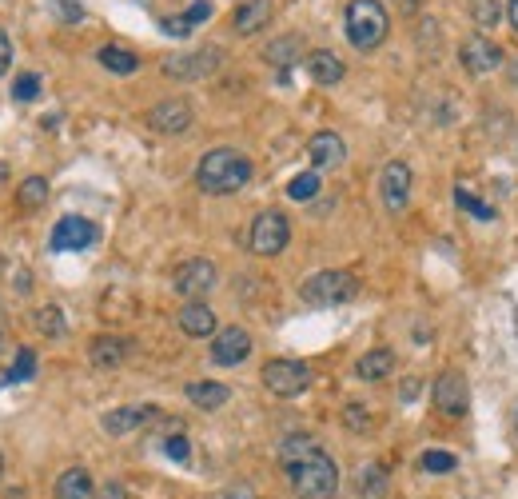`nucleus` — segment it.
<instances>
[{
  "label": "nucleus",
  "instance_id": "38",
  "mask_svg": "<svg viewBox=\"0 0 518 499\" xmlns=\"http://www.w3.org/2000/svg\"><path fill=\"white\" fill-rule=\"evenodd\" d=\"M56 4H60V12H64V20H68V24H80V16H84V8H80L76 0H56Z\"/></svg>",
  "mask_w": 518,
  "mask_h": 499
},
{
  "label": "nucleus",
  "instance_id": "13",
  "mask_svg": "<svg viewBox=\"0 0 518 499\" xmlns=\"http://www.w3.org/2000/svg\"><path fill=\"white\" fill-rule=\"evenodd\" d=\"M459 60H463L467 72L483 76V72H495L503 64V48L495 40H487V36H467L463 48H459Z\"/></svg>",
  "mask_w": 518,
  "mask_h": 499
},
{
  "label": "nucleus",
  "instance_id": "48",
  "mask_svg": "<svg viewBox=\"0 0 518 499\" xmlns=\"http://www.w3.org/2000/svg\"><path fill=\"white\" fill-rule=\"evenodd\" d=\"M0 476H4V460H0Z\"/></svg>",
  "mask_w": 518,
  "mask_h": 499
},
{
  "label": "nucleus",
  "instance_id": "2",
  "mask_svg": "<svg viewBox=\"0 0 518 499\" xmlns=\"http://www.w3.org/2000/svg\"><path fill=\"white\" fill-rule=\"evenodd\" d=\"M343 28H347V40L359 48V52H371L387 40V8L379 0H351L347 12H343Z\"/></svg>",
  "mask_w": 518,
  "mask_h": 499
},
{
  "label": "nucleus",
  "instance_id": "12",
  "mask_svg": "<svg viewBox=\"0 0 518 499\" xmlns=\"http://www.w3.org/2000/svg\"><path fill=\"white\" fill-rule=\"evenodd\" d=\"M188 124H192V104L180 100V96L160 100V104L148 108V128H156V132H164V136H176V132H184Z\"/></svg>",
  "mask_w": 518,
  "mask_h": 499
},
{
  "label": "nucleus",
  "instance_id": "43",
  "mask_svg": "<svg viewBox=\"0 0 518 499\" xmlns=\"http://www.w3.org/2000/svg\"><path fill=\"white\" fill-rule=\"evenodd\" d=\"M507 20H511V28L518 32V0H507Z\"/></svg>",
  "mask_w": 518,
  "mask_h": 499
},
{
  "label": "nucleus",
  "instance_id": "20",
  "mask_svg": "<svg viewBox=\"0 0 518 499\" xmlns=\"http://www.w3.org/2000/svg\"><path fill=\"white\" fill-rule=\"evenodd\" d=\"M299 52H303V40L299 36H279V40H271L267 44V64H275L279 68V80H287V72H291V64H299Z\"/></svg>",
  "mask_w": 518,
  "mask_h": 499
},
{
  "label": "nucleus",
  "instance_id": "25",
  "mask_svg": "<svg viewBox=\"0 0 518 499\" xmlns=\"http://www.w3.org/2000/svg\"><path fill=\"white\" fill-rule=\"evenodd\" d=\"M315 452H319V440H315V436H303V432H295V436H287V440L279 444L283 468H295L299 460H307V456H315Z\"/></svg>",
  "mask_w": 518,
  "mask_h": 499
},
{
  "label": "nucleus",
  "instance_id": "22",
  "mask_svg": "<svg viewBox=\"0 0 518 499\" xmlns=\"http://www.w3.org/2000/svg\"><path fill=\"white\" fill-rule=\"evenodd\" d=\"M267 20H271V0H244V4L236 8V16H232V24H236L240 36L259 32Z\"/></svg>",
  "mask_w": 518,
  "mask_h": 499
},
{
  "label": "nucleus",
  "instance_id": "11",
  "mask_svg": "<svg viewBox=\"0 0 518 499\" xmlns=\"http://www.w3.org/2000/svg\"><path fill=\"white\" fill-rule=\"evenodd\" d=\"M467 400H471V388H467V380L459 372H443L435 380V408L443 416H451V420L467 416Z\"/></svg>",
  "mask_w": 518,
  "mask_h": 499
},
{
  "label": "nucleus",
  "instance_id": "39",
  "mask_svg": "<svg viewBox=\"0 0 518 499\" xmlns=\"http://www.w3.org/2000/svg\"><path fill=\"white\" fill-rule=\"evenodd\" d=\"M164 32H172V36H188L192 28L184 24V16H168V20H164Z\"/></svg>",
  "mask_w": 518,
  "mask_h": 499
},
{
  "label": "nucleus",
  "instance_id": "7",
  "mask_svg": "<svg viewBox=\"0 0 518 499\" xmlns=\"http://www.w3.org/2000/svg\"><path fill=\"white\" fill-rule=\"evenodd\" d=\"M220 60H224V52H220V48L180 52V56H168V60H164V72H168L172 80H196V76L216 72V68H220Z\"/></svg>",
  "mask_w": 518,
  "mask_h": 499
},
{
  "label": "nucleus",
  "instance_id": "27",
  "mask_svg": "<svg viewBox=\"0 0 518 499\" xmlns=\"http://www.w3.org/2000/svg\"><path fill=\"white\" fill-rule=\"evenodd\" d=\"M44 200H48V180H44V176H28V180L20 184V192H16V204H20L24 212L44 208Z\"/></svg>",
  "mask_w": 518,
  "mask_h": 499
},
{
  "label": "nucleus",
  "instance_id": "9",
  "mask_svg": "<svg viewBox=\"0 0 518 499\" xmlns=\"http://www.w3.org/2000/svg\"><path fill=\"white\" fill-rule=\"evenodd\" d=\"M379 196H383L387 212H403L407 208V200H411V168L403 160H391L379 172Z\"/></svg>",
  "mask_w": 518,
  "mask_h": 499
},
{
  "label": "nucleus",
  "instance_id": "14",
  "mask_svg": "<svg viewBox=\"0 0 518 499\" xmlns=\"http://www.w3.org/2000/svg\"><path fill=\"white\" fill-rule=\"evenodd\" d=\"M252 356V336L244 328H220L216 340H212V360L232 368V364H244Z\"/></svg>",
  "mask_w": 518,
  "mask_h": 499
},
{
  "label": "nucleus",
  "instance_id": "16",
  "mask_svg": "<svg viewBox=\"0 0 518 499\" xmlns=\"http://www.w3.org/2000/svg\"><path fill=\"white\" fill-rule=\"evenodd\" d=\"M148 420H156V408L136 404V408H116V412H108L100 424H104V432H108V436H128V432L144 428Z\"/></svg>",
  "mask_w": 518,
  "mask_h": 499
},
{
  "label": "nucleus",
  "instance_id": "33",
  "mask_svg": "<svg viewBox=\"0 0 518 499\" xmlns=\"http://www.w3.org/2000/svg\"><path fill=\"white\" fill-rule=\"evenodd\" d=\"M419 464H423V472H431V476H447V472L459 468V460H455L451 452H427Z\"/></svg>",
  "mask_w": 518,
  "mask_h": 499
},
{
  "label": "nucleus",
  "instance_id": "23",
  "mask_svg": "<svg viewBox=\"0 0 518 499\" xmlns=\"http://www.w3.org/2000/svg\"><path fill=\"white\" fill-rule=\"evenodd\" d=\"M56 499H96L88 468H68V472L56 480Z\"/></svg>",
  "mask_w": 518,
  "mask_h": 499
},
{
  "label": "nucleus",
  "instance_id": "40",
  "mask_svg": "<svg viewBox=\"0 0 518 499\" xmlns=\"http://www.w3.org/2000/svg\"><path fill=\"white\" fill-rule=\"evenodd\" d=\"M8 64H12V40H8L4 28H0V72H8Z\"/></svg>",
  "mask_w": 518,
  "mask_h": 499
},
{
  "label": "nucleus",
  "instance_id": "34",
  "mask_svg": "<svg viewBox=\"0 0 518 499\" xmlns=\"http://www.w3.org/2000/svg\"><path fill=\"white\" fill-rule=\"evenodd\" d=\"M12 96L24 100V104L36 100V96H40V76H36V72H20V76L12 80Z\"/></svg>",
  "mask_w": 518,
  "mask_h": 499
},
{
  "label": "nucleus",
  "instance_id": "1",
  "mask_svg": "<svg viewBox=\"0 0 518 499\" xmlns=\"http://www.w3.org/2000/svg\"><path fill=\"white\" fill-rule=\"evenodd\" d=\"M196 180L204 192L212 196H228V192H240L248 180H252V160L236 148H212L200 164H196Z\"/></svg>",
  "mask_w": 518,
  "mask_h": 499
},
{
  "label": "nucleus",
  "instance_id": "36",
  "mask_svg": "<svg viewBox=\"0 0 518 499\" xmlns=\"http://www.w3.org/2000/svg\"><path fill=\"white\" fill-rule=\"evenodd\" d=\"M359 492H363V496H379V492H383V468H367V472L359 476Z\"/></svg>",
  "mask_w": 518,
  "mask_h": 499
},
{
  "label": "nucleus",
  "instance_id": "28",
  "mask_svg": "<svg viewBox=\"0 0 518 499\" xmlns=\"http://www.w3.org/2000/svg\"><path fill=\"white\" fill-rule=\"evenodd\" d=\"M455 204H459L463 212H471L475 220H495V208H491L487 200H479L475 192H467V188H455Z\"/></svg>",
  "mask_w": 518,
  "mask_h": 499
},
{
  "label": "nucleus",
  "instance_id": "5",
  "mask_svg": "<svg viewBox=\"0 0 518 499\" xmlns=\"http://www.w3.org/2000/svg\"><path fill=\"white\" fill-rule=\"evenodd\" d=\"M287 240H291V224H287L283 212L267 208V212H259L256 220H252L248 248H252L256 256H279V252L287 248Z\"/></svg>",
  "mask_w": 518,
  "mask_h": 499
},
{
  "label": "nucleus",
  "instance_id": "31",
  "mask_svg": "<svg viewBox=\"0 0 518 499\" xmlns=\"http://www.w3.org/2000/svg\"><path fill=\"white\" fill-rule=\"evenodd\" d=\"M36 328H40L44 336H52V340H56V336H64V316H60V308H56V304H48L44 312H36Z\"/></svg>",
  "mask_w": 518,
  "mask_h": 499
},
{
  "label": "nucleus",
  "instance_id": "8",
  "mask_svg": "<svg viewBox=\"0 0 518 499\" xmlns=\"http://www.w3.org/2000/svg\"><path fill=\"white\" fill-rule=\"evenodd\" d=\"M176 292L180 296H188V300H200V296H208L212 288H216V264L212 260H184L180 268H176Z\"/></svg>",
  "mask_w": 518,
  "mask_h": 499
},
{
  "label": "nucleus",
  "instance_id": "17",
  "mask_svg": "<svg viewBox=\"0 0 518 499\" xmlns=\"http://www.w3.org/2000/svg\"><path fill=\"white\" fill-rule=\"evenodd\" d=\"M307 72H311V80H315V84H327V88H331V84H339V80H343V72H347V68H343V60H339L335 52L315 48V52L307 56Z\"/></svg>",
  "mask_w": 518,
  "mask_h": 499
},
{
  "label": "nucleus",
  "instance_id": "21",
  "mask_svg": "<svg viewBox=\"0 0 518 499\" xmlns=\"http://www.w3.org/2000/svg\"><path fill=\"white\" fill-rule=\"evenodd\" d=\"M188 400L196 408H204V412H216V408H224L232 400V388L216 384V380H196V384H188Z\"/></svg>",
  "mask_w": 518,
  "mask_h": 499
},
{
  "label": "nucleus",
  "instance_id": "15",
  "mask_svg": "<svg viewBox=\"0 0 518 499\" xmlns=\"http://www.w3.org/2000/svg\"><path fill=\"white\" fill-rule=\"evenodd\" d=\"M307 156H311L315 168H335V164H343L347 144H343L339 132H315V136L307 140Z\"/></svg>",
  "mask_w": 518,
  "mask_h": 499
},
{
  "label": "nucleus",
  "instance_id": "41",
  "mask_svg": "<svg viewBox=\"0 0 518 499\" xmlns=\"http://www.w3.org/2000/svg\"><path fill=\"white\" fill-rule=\"evenodd\" d=\"M220 499H256V492H252L248 484H232V488H224V496Z\"/></svg>",
  "mask_w": 518,
  "mask_h": 499
},
{
  "label": "nucleus",
  "instance_id": "30",
  "mask_svg": "<svg viewBox=\"0 0 518 499\" xmlns=\"http://www.w3.org/2000/svg\"><path fill=\"white\" fill-rule=\"evenodd\" d=\"M287 196H291V200H311V196H319V172H299V176L287 184Z\"/></svg>",
  "mask_w": 518,
  "mask_h": 499
},
{
  "label": "nucleus",
  "instance_id": "37",
  "mask_svg": "<svg viewBox=\"0 0 518 499\" xmlns=\"http://www.w3.org/2000/svg\"><path fill=\"white\" fill-rule=\"evenodd\" d=\"M208 16H212V4H208V0H196V4L184 12V24H188V28H196V24H200V20H208Z\"/></svg>",
  "mask_w": 518,
  "mask_h": 499
},
{
  "label": "nucleus",
  "instance_id": "18",
  "mask_svg": "<svg viewBox=\"0 0 518 499\" xmlns=\"http://www.w3.org/2000/svg\"><path fill=\"white\" fill-rule=\"evenodd\" d=\"M180 328H184L188 336L204 340V336H212V332H216V312H212L204 300H192L188 308H180Z\"/></svg>",
  "mask_w": 518,
  "mask_h": 499
},
{
  "label": "nucleus",
  "instance_id": "47",
  "mask_svg": "<svg viewBox=\"0 0 518 499\" xmlns=\"http://www.w3.org/2000/svg\"><path fill=\"white\" fill-rule=\"evenodd\" d=\"M511 80H515V84H518V64H515V68H511Z\"/></svg>",
  "mask_w": 518,
  "mask_h": 499
},
{
  "label": "nucleus",
  "instance_id": "32",
  "mask_svg": "<svg viewBox=\"0 0 518 499\" xmlns=\"http://www.w3.org/2000/svg\"><path fill=\"white\" fill-rule=\"evenodd\" d=\"M32 372H36V352H32V348H20V352H16V364H12V372H8V384L32 380Z\"/></svg>",
  "mask_w": 518,
  "mask_h": 499
},
{
  "label": "nucleus",
  "instance_id": "35",
  "mask_svg": "<svg viewBox=\"0 0 518 499\" xmlns=\"http://www.w3.org/2000/svg\"><path fill=\"white\" fill-rule=\"evenodd\" d=\"M164 452H168L176 464H188V460H192V444H188V436H168Z\"/></svg>",
  "mask_w": 518,
  "mask_h": 499
},
{
  "label": "nucleus",
  "instance_id": "19",
  "mask_svg": "<svg viewBox=\"0 0 518 499\" xmlns=\"http://www.w3.org/2000/svg\"><path fill=\"white\" fill-rule=\"evenodd\" d=\"M124 356H128V340H124V336H96V340H92V364H96L100 372L120 368Z\"/></svg>",
  "mask_w": 518,
  "mask_h": 499
},
{
  "label": "nucleus",
  "instance_id": "10",
  "mask_svg": "<svg viewBox=\"0 0 518 499\" xmlns=\"http://www.w3.org/2000/svg\"><path fill=\"white\" fill-rule=\"evenodd\" d=\"M96 224L92 220H84V216H64L56 228H52V248L56 252H84V248H92L96 244Z\"/></svg>",
  "mask_w": 518,
  "mask_h": 499
},
{
  "label": "nucleus",
  "instance_id": "44",
  "mask_svg": "<svg viewBox=\"0 0 518 499\" xmlns=\"http://www.w3.org/2000/svg\"><path fill=\"white\" fill-rule=\"evenodd\" d=\"M419 396V384L415 380H407V388H403V400H415Z\"/></svg>",
  "mask_w": 518,
  "mask_h": 499
},
{
  "label": "nucleus",
  "instance_id": "4",
  "mask_svg": "<svg viewBox=\"0 0 518 499\" xmlns=\"http://www.w3.org/2000/svg\"><path fill=\"white\" fill-rule=\"evenodd\" d=\"M359 296V280L351 272H339V268H327V272H315L299 284V300L311 304V308H339L347 300Z\"/></svg>",
  "mask_w": 518,
  "mask_h": 499
},
{
  "label": "nucleus",
  "instance_id": "3",
  "mask_svg": "<svg viewBox=\"0 0 518 499\" xmlns=\"http://www.w3.org/2000/svg\"><path fill=\"white\" fill-rule=\"evenodd\" d=\"M287 476H291V488L299 492V499H331L339 488V468L323 448L315 456L299 460L295 468H287Z\"/></svg>",
  "mask_w": 518,
  "mask_h": 499
},
{
  "label": "nucleus",
  "instance_id": "29",
  "mask_svg": "<svg viewBox=\"0 0 518 499\" xmlns=\"http://www.w3.org/2000/svg\"><path fill=\"white\" fill-rule=\"evenodd\" d=\"M471 12H475V20H479V28H495V24L507 16V8H503L499 0H471Z\"/></svg>",
  "mask_w": 518,
  "mask_h": 499
},
{
  "label": "nucleus",
  "instance_id": "26",
  "mask_svg": "<svg viewBox=\"0 0 518 499\" xmlns=\"http://www.w3.org/2000/svg\"><path fill=\"white\" fill-rule=\"evenodd\" d=\"M100 64H104L108 72H116V76H132V72L140 68V56L128 52V48H120V44H104V48H100Z\"/></svg>",
  "mask_w": 518,
  "mask_h": 499
},
{
  "label": "nucleus",
  "instance_id": "24",
  "mask_svg": "<svg viewBox=\"0 0 518 499\" xmlns=\"http://www.w3.org/2000/svg\"><path fill=\"white\" fill-rule=\"evenodd\" d=\"M387 372H395V352L391 348H375V352L359 356V364H355L359 380H383Z\"/></svg>",
  "mask_w": 518,
  "mask_h": 499
},
{
  "label": "nucleus",
  "instance_id": "46",
  "mask_svg": "<svg viewBox=\"0 0 518 499\" xmlns=\"http://www.w3.org/2000/svg\"><path fill=\"white\" fill-rule=\"evenodd\" d=\"M4 499H24V492H20V488H12V492H8Z\"/></svg>",
  "mask_w": 518,
  "mask_h": 499
},
{
  "label": "nucleus",
  "instance_id": "6",
  "mask_svg": "<svg viewBox=\"0 0 518 499\" xmlns=\"http://www.w3.org/2000/svg\"><path fill=\"white\" fill-rule=\"evenodd\" d=\"M307 384H311V368L299 364V360H271V364H263V388L271 396L291 400V396L307 392Z\"/></svg>",
  "mask_w": 518,
  "mask_h": 499
},
{
  "label": "nucleus",
  "instance_id": "45",
  "mask_svg": "<svg viewBox=\"0 0 518 499\" xmlns=\"http://www.w3.org/2000/svg\"><path fill=\"white\" fill-rule=\"evenodd\" d=\"M395 4H399L403 12H415V8H419V0H395Z\"/></svg>",
  "mask_w": 518,
  "mask_h": 499
},
{
  "label": "nucleus",
  "instance_id": "42",
  "mask_svg": "<svg viewBox=\"0 0 518 499\" xmlns=\"http://www.w3.org/2000/svg\"><path fill=\"white\" fill-rule=\"evenodd\" d=\"M96 499H128V492H124L120 484H104V488H100V496H96Z\"/></svg>",
  "mask_w": 518,
  "mask_h": 499
}]
</instances>
